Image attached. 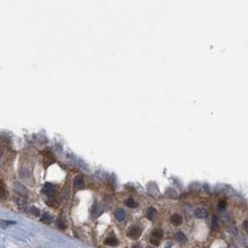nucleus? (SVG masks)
Wrapping results in <instances>:
<instances>
[{"label":"nucleus","instance_id":"obj_13","mask_svg":"<svg viewBox=\"0 0 248 248\" xmlns=\"http://www.w3.org/2000/svg\"><path fill=\"white\" fill-rule=\"evenodd\" d=\"M57 225H58V227L61 229V230H64V229H66V227H67V225L65 224V222L62 219H58V220H57Z\"/></svg>","mask_w":248,"mask_h":248},{"label":"nucleus","instance_id":"obj_19","mask_svg":"<svg viewBox=\"0 0 248 248\" xmlns=\"http://www.w3.org/2000/svg\"><path fill=\"white\" fill-rule=\"evenodd\" d=\"M5 186L3 184V182H1V198L4 199L5 198Z\"/></svg>","mask_w":248,"mask_h":248},{"label":"nucleus","instance_id":"obj_18","mask_svg":"<svg viewBox=\"0 0 248 248\" xmlns=\"http://www.w3.org/2000/svg\"><path fill=\"white\" fill-rule=\"evenodd\" d=\"M31 213H32L34 216H35V217H38V216H39V211H38V209L35 208V207H32V208H31Z\"/></svg>","mask_w":248,"mask_h":248},{"label":"nucleus","instance_id":"obj_10","mask_svg":"<svg viewBox=\"0 0 248 248\" xmlns=\"http://www.w3.org/2000/svg\"><path fill=\"white\" fill-rule=\"evenodd\" d=\"M51 220H52V217L49 213H45L41 217V221L45 224H50Z\"/></svg>","mask_w":248,"mask_h":248},{"label":"nucleus","instance_id":"obj_16","mask_svg":"<svg viewBox=\"0 0 248 248\" xmlns=\"http://www.w3.org/2000/svg\"><path fill=\"white\" fill-rule=\"evenodd\" d=\"M150 241L154 245H159V244H160V240L157 239V238H155V237H152V236L151 237Z\"/></svg>","mask_w":248,"mask_h":248},{"label":"nucleus","instance_id":"obj_3","mask_svg":"<svg viewBox=\"0 0 248 248\" xmlns=\"http://www.w3.org/2000/svg\"><path fill=\"white\" fill-rule=\"evenodd\" d=\"M42 192L46 195H51L53 193V192H54V186L52 184H50V183H46L43 187Z\"/></svg>","mask_w":248,"mask_h":248},{"label":"nucleus","instance_id":"obj_11","mask_svg":"<svg viewBox=\"0 0 248 248\" xmlns=\"http://www.w3.org/2000/svg\"><path fill=\"white\" fill-rule=\"evenodd\" d=\"M151 236L157 238V239H159V240H161L162 237H163V232H162L160 229H156V230H154V232H152Z\"/></svg>","mask_w":248,"mask_h":248},{"label":"nucleus","instance_id":"obj_7","mask_svg":"<svg viewBox=\"0 0 248 248\" xmlns=\"http://www.w3.org/2000/svg\"><path fill=\"white\" fill-rule=\"evenodd\" d=\"M114 216H115L117 220L122 221V220H124V218L126 217V213H125V211L123 210V209H117L115 214H114Z\"/></svg>","mask_w":248,"mask_h":248},{"label":"nucleus","instance_id":"obj_14","mask_svg":"<svg viewBox=\"0 0 248 248\" xmlns=\"http://www.w3.org/2000/svg\"><path fill=\"white\" fill-rule=\"evenodd\" d=\"M212 228L214 229V230H217V229L218 228V220H217V218L216 217H214L213 219H212Z\"/></svg>","mask_w":248,"mask_h":248},{"label":"nucleus","instance_id":"obj_15","mask_svg":"<svg viewBox=\"0 0 248 248\" xmlns=\"http://www.w3.org/2000/svg\"><path fill=\"white\" fill-rule=\"evenodd\" d=\"M12 224H15L14 221H6V220H1V227L4 229L5 227L7 226H9V225H12Z\"/></svg>","mask_w":248,"mask_h":248},{"label":"nucleus","instance_id":"obj_21","mask_svg":"<svg viewBox=\"0 0 248 248\" xmlns=\"http://www.w3.org/2000/svg\"><path fill=\"white\" fill-rule=\"evenodd\" d=\"M148 248H154V247H148Z\"/></svg>","mask_w":248,"mask_h":248},{"label":"nucleus","instance_id":"obj_17","mask_svg":"<svg viewBox=\"0 0 248 248\" xmlns=\"http://www.w3.org/2000/svg\"><path fill=\"white\" fill-rule=\"evenodd\" d=\"M226 207V203L224 202V201H220L218 203V205H217V208L219 209V210H223V209Z\"/></svg>","mask_w":248,"mask_h":248},{"label":"nucleus","instance_id":"obj_8","mask_svg":"<svg viewBox=\"0 0 248 248\" xmlns=\"http://www.w3.org/2000/svg\"><path fill=\"white\" fill-rule=\"evenodd\" d=\"M175 238H176V240L180 242V243H185L187 242V237L185 236V234L183 232H178L176 234H175Z\"/></svg>","mask_w":248,"mask_h":248},{"label":"nucleus","instance_id":"obj_5","mask_svg":"<svg viewBox=\"0 0 248 248\" xmlns=\"http://www.w3.org/2000/svg\"><path fill=\"white\" fill-rule=\"evenodd\" d=\"M156 214H157V212L155 210V208H154V207H149L147 209V211H146L147 217L149 219H151V220H152V219H154L156 217Z\"/></svg>","mask_w":248,"mask_h":248},{"label":"nucleus","instance_id":"obj_4","mask_svg":"<svg viewBox=\"0 0 248 248\" xmlns=\"http://www.w3.org/2000/svg\"><path fill=\"white\" fill-rule=\"evenodd\" d=\"M194 216L198 218H205L207 217V211L204 208H197L194 211Z\"/></svg>","mask_w":248,"mask_h":248},{"label":"nucleus","instance_id":"obj_1","mask_svg":"<svg viewBox=\"0 0 248 248\" xmlns=\"http://www.w3.org/2000/svg\"><path fill=\"white\" fill-rule=\"evenodd\" d=\"M141 235V231L140 229L138 227H132L129 229V231L127 232V236L129 238H131L132 240H137L140 237Z\"/></svg>","mask_w":248,"mask_h":248},{"label":"nucleus","instance_id":"obj_20","mask_svg":"<svg viewBox=\"0 0 248 248\" xmlns=\"http://www.w3.org/2000/svg\"><path fill=\"white\" fill-rule=\"evenodd\" d=\"M244 230L248 232V219H247V220H245V221H244Z\"/></svg>","mask_w":248,"mask_h":248},{"label":"nucleus","instance_id":"obj_9","mask_svg":"<svg viewBox=\"0 0 248 248\" xmlns=\"http://www.w3.org/2000/svg\"><path fill=\"white\" fill-rule=\"evenodd\" d=\"M105 244H107V245H111V246H115V245H117L118 244V240L116 239L115 237H109V238H107L106 239V241H105Z\"/></svg>","mask_w":248,"mask_h":248},{"label":"nucleus","instance_id":"obj_6","mask_svg":"<svg viewBox=\"0 0 248 248\" xmlns=\"http://www.w3.org/2000/svg\"><path fill=\"white\" fill-rule=\"evenodd\" d=\"M73 185L74 187H76L77 189H81L84 185V182H83V178L81 176H76L73 179Z\"/></svg>","mask_w":248,"mask_h":248},{"label":"nucleus","instance_id":"obj_12","mask_svg":"<svg viewBox=\"0 0 248 248\" xmlns=\"http://www.w3.org/2000/svg\"><path fill=\"white\" fill-rule=\"evenodd\" d=\"M126 205L128 206V207H130V208H134V207L138 206V204L132 198H128L127 201H126Z\"/></svg>","mask_w":248,"mask_h":248},{"label":"nucleus","instance_id":"obj_2","mask_svg":"<svg viewBox=\"0 0 248 248\" xmlns=\"http://www.w3.org/2000/svg\"><path fill=\"white\" fill-rule=\"evenodd\" d=\"M183 222V219H182V217L179 216L178 214H174L172 217H171V223L175 226H179L181 225Z\"/></svg>","mask_w":248,"mask_h":248}]
</instances>
